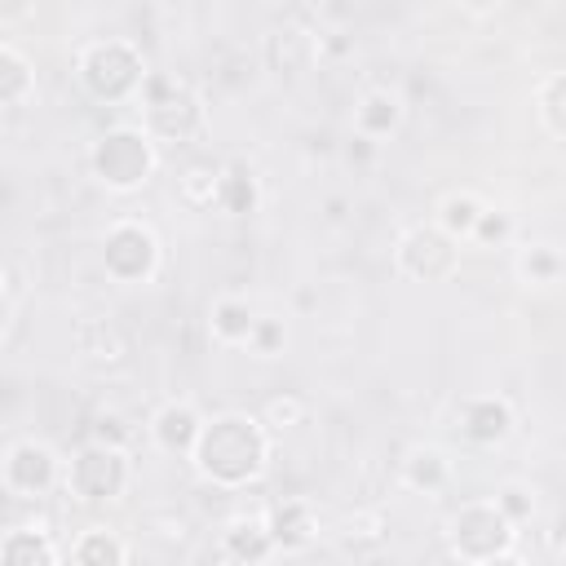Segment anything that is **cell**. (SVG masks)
Here are the masks:
<instances>
[{"instance_id":"d6986e66","label":"cell","mask_w":566,"mask_h":566,"mask_svg":"<svg viewBox=\"0 0 566 566\" xmlns=\"http://www.w3.org/2000/svg\"><path fill=\"white\" fill-rule=\"evenodd\" d=\"M75 566H128V539L115 526H84L71 544Z\"/></svg>"},{"instance_id":"cb8c5ba5","label":"cell","mask_w":566,"mask_h":566,"mask_svg":"<svg viewBox=\"0 0 566 566\" xmlns=\"http://www.w3.org/2000/svg\"><path fill=\"white\" fill-rule=\"evenodd\" d=\"M535 115H539V124L553 142L566 137V75L562 71H548L535 84Z\"/></svg>"},{"instance_id":"f1b7e54d","label":"cell","mask_w":566,"mask_h":566,"mask_svg":"<svg viewBox=\"0 0 566 566\" xmlns=\"http://www.w3.org/2000/svg\"><path fill=\"white\" fill-rule=\"evenodd\" d=\"M491 504H495L513 526H526V522L535 517V491H531L526 482H504V486H495Z\"/></svg>"},{"instance_id":"ac0fdd59","label":"cell","mask_w":566,"mask_h":566,"mask_svg":"<svg viewBox=\"0 0 566 566\" xmlns=\"http://www.w3.org/2000/svg\"><path fill=\"white\" fill-rule=\"evenodd\" d=\"M562 270H566V261H562V248H557V243H526V248H517V256H513L517 283H522V287H535V292L557 287V283H562Z\"/></svg>"},{"instance_id":"7c38bea8","label":"cell","mask_w":566,"mask_h":566,"mask_svg":"<svg viewBox=\"0 0 566 566\" xmlns=\"http://www.w3.org/2000/svg\"><path fill=\"white\" fill-rule=\"evenodd\" d=\"M199 429H203V416L186 398H168L150 416V442L159 451H168V455H190L195 442H199Z\"/></svg>"},{"instance_id":"7a4b0ae2","label":"cell","mask_w":566,"mask_h":566,"mask_svg":"<svg viewBox=\"0 0 566 566\" xmlns=\"http://www.w3.org/2000/svg\"><path fill=\"white\" fill-rule=\"evenodd\" d=\"M75 71H80V84L93 102H106V106H119V102H133L142 93V80L150 75L142 49L128 40V35H102V40H88L75 57Z\"/></svg>"},{"instance_id":"2e32d148","label":"cell","mask_w":566,"mask_h":566,"mask_svg":"<svg viewBox=\"0 0 566 566\" xmlns=\"http://www.w3.org/2000/svg\"><path fill=\"white\" fill-rule=\"evenodd\" d=\"M62 553L44 526H13L0 535V566H57Z\"/></svg>"},{"instance_id":"1f68e13d","label":"cell","mask_w":566,"mask_h":566,"mask_svg":"<svg viewBox=\"0 0 566 566\" xmlns=\"http://www.w3.org/2000/svg\"><path fill=\"white\" fill-rule=\"evenodd\" d=\"M349 159H371V150H376V142H367V137H349Z\"/></svg>"},{"instance_id":"44dd1931","label":"cell","mask_w":566,"mask_h":566,"mask_svg":"<svg viewBox=\"0 0 566 566\" xmlns=\"http://www.w3.org/2000/svg\"><path fill=\"white\" fill-rule=\"evenodd\" d=\"M252 327H256V310L243 296H217L212 301V310H208L212 340H221V345H248Z\"/></svg>"},{"instance_id":"8fae6325","label":"cell","mask_w":566,"mask_h":566,"mask_svg":"<svg viewBox=\"0 0 566 566\" xmlns=\"http://www.w3.org/2000/svg\"><path fill=\"white\" fill-rule=\"evenodd\" d=\"M261 517H265V531H270L274 553H301L318 535V509L305 495H283L270 509H261Z\"/></svg>"},{"instance_id":"d4e9b609","label":"cell","mask_w":566,"mask_h":566,"mask_svg":"<svg viewBox=\"0 0 566 566\" xmlns=\"http://www.w3.org/2000/svg\"><path fill=\"white\" fill-rule=\"evenodd\" d=\"M177 199L190 212H212L217 208V164H186L177 172Z\"/></svg>"},{"instance_id":"e575fe53","label":"cell","mask_w":566,"mask_h":566,"mask_svg":"<svg viewBox=\"0 0 566 566\" xmlns=\"http://www.w3.org/2000/svg\"><path fill=\"white\" fill-rule=\"evenodd\" d=\"M9 314H13V305H9V296H0V336H4V327H9Z\"/></svg>"},{"instance_id":"ba28073f","label":"cell","mask_w":566,"mask_h":566,"mask_svg":"<svg viewBox=\"0 0 566 566\" xmlns=\"http://www.w3.org/2000/svg\"><path fill=\"white\" fill-rule=\"evenodd\" d=\"M394 265L398 274H407L411 283H447L460 270V243L447 239L433 221L407 226L394 243Z\"/></svg>"},{"instance_id":"8992f818","label":"cell","mask_w":566,"mask_h":566,"mask_svg":"<svg viewBox=\"0 0 566 566\" xmlns=\"http://www.w3.org/2000/svg\"><path fill=\"white\" fill-rule=\"evenodd\" d=\"M159 261H164L159 234H155L146 221L119 217V221L106 226V234H102V270H106L115 283H128V287L150 283V279L159 274Z\"/></svg>"},{"instance_id":"f546056e","label":"cell","mask_w":566,"mask_h":566,"mask_svg":"<svg viewBox=\"0 0 566 566\" xmlns=\"http://www.w3.org/2000/svg\"><path fill=\"white\" fill-rule=\"evenodd\" d=\"M283 345H287V327H283V318L256 314V327H252V336H248V349L261 354V358H274Z\"/></svg>"},{"instance_id":"603a6c76","label":"cell","mask_w":566,"mask_h":566,"mask_svg":"<svg viewBox=\"0 0 566 566\" xmlns=\"http://www.w3.org/2000/svg\"><path fill=\"white\" fill-rule=\"evenodd\" d=\"M35 93V66L22 49L0 44V106H22Z\"/></svg>"},{"instance_id":"9c48e42d","label":"cell","mask_w":566,"mask_h":566,"mask_svg":"<svg viewBox=\"0 0 566 566\" xmlns=\"http://www.w3.org/2000/svg\"><path fill=\"white\" fill-rule=\"evenodd\" d=\"M0 482L4 491H13L18 500H35V495H49L57 482H62V460L53 455V447L35 442V438H22L4 451L0 460Z\"/></svg>"},{"instance_id":"5bb4252c","label":"cell","mask_w":566,"mask_h":566,"mask_svg":"<svg viewBox=\"0 0 566 566\" xmlns=\"http://www.w3.org/2000/svg\"><path fill=\"white\" fill-rule=\"evenodd\" d=\"M398 478H402V486H411V491H420V495H438V491L451 482V460H447L442 447L416 442V447H407V455L398 460Z\"/></svg>"},{"instance_id":"d590c367","label":"cell","mask_w":566,"mask_h":566,"mask_svg":"<svg viewBox=\"0 0 566 566\" xmlns=\"http://www.w3.org/2000/svg\"><path fill=\"white\" fill-rule=\"evenodd\" d=\"M27 13H31V4H18V9H4L0 4V18H27Z\"/></svg>"},{"instance_id":"5b68a950","label":"cell","mask_w":566,"mask_h":566,"mask_svg":"<svg viewBox=\"0 0 566 566\" xmlns=\"http://www.w3.org/2000/svg\"><path fill=\"white\" fill-rule=\"evenodd\" d=\"M447 544L460 557V566H478L495 553L517 548V526L491 504V495H482V500H464L447 517Z\"/></svg>"},{"instance_id":"9a60e30c","label":"cell","mask_w":566,"mask_h":566,"mask_svg":"<svg viewBox=\"0 0 566 566\" xmlns=\"http://www.w3.org/2000/svg\"><path fill=\"white\" fill-rule=\"evenodd\" d=\"M217 208L230 217H252L261 208V181L243 159L217 164Z\"/></svg>"},{"instance_id":"277c9868","label":"cell","mask_w":566,"mask_h":566,"mask_svg":"<svg viewBox=\"0 0 566 566\" xmlns=\"http://www.w3.org/2000/svg\"><path fill=\"white\" fill-rule=\"evenodd\" d=\"M137 102H142V128L150 142H190L203 133V97L177 75L150 71L142 80Z\"/></svg>"},{"instance_id":"4316f807","label":"cell","mask_w":566,"mask_h":566,"mask_svg":"<svg viewBox=\"0 0 566 566\" xmlns=\"http://www.w3.org/2000/svg\"><path fill=\"white\" fill-rule=\"evenodd\" d=\"M513 234H517V221H513V212H504V208H482L478 212V221H473V234H469V243L473 248H504V243H513Z\"/></svg>"},{"instance_id":"ffe728a7","label":"cell","mask_w":566,"mask_h":566,"mask_svg":"<svg viewBox=\"0 0 566 566\" xmlns=\"http://www.w3.org/2000/svg\"><path fill=\"white\" fill-rule=\"evenodd\" d=\"M75 340H80L84 363H93V367H119L124 354H128V336H124L115 323H106V318H88V323H80Z\"/></svg>"},{"instance_id":"e0dca14e","label":"cell","mask_w":566,"mask_h":566,"mask_svg":"<svg viewBox=\"0 0 566 566\" xmlns=\"http://www.w3.org/2000/svg\"><path fill=\"white\" fill-rule=\"evenodd\" d=\"M402 124V97L389 93V88H371L358 97L354 106V137H367V142H380L389 133H398Z\"/></svg>"},{"instance_id":"83f0119b","label":"cell","mask_w":566,"mask_h":566,"mask_svg":"<svg viewBox=\"0 0 566 566\" xmlns=\"http://www.w3.org/2000/svg\"><path fill=\"white\" fill-rule=\"evenodd\" d=\"M385 531H389V517L380 509H354L340 522V539L345 544H380Z\"/></svg>"},{"instance_id":"6da1fadb","label":"cell","mask_w":566,"mask_h":566,"mask_svg":"<svg viewBox=\"0 0 566 566\" xmlns=\"http://www.w3.org/2000/svg\"><path fill=\"white\" fill-rule=\"evenodd\" d=\"M270 447H274V433L256 416H248V411H221V416L203 420L199 442L190 451V464H195V473L203 482L226 486V491H239V486H252L265 473Z\"/></svg>"},{"instance_id":"3957f363","label":"cell","mask_w":566,"mask_h":566,"mask_svg":"<svg viewBox=\"0 0 566 566\" xmlns=\"http://www.w3.org/2000/svg\"><path fill=\"white\" fill-rule=\"evenodd\" d=\"M155 168H159V146L146 137L142 124H115L88 150V172L115 195L142 190L155 177Z\"/></svg>"},{"instance_id":"30bf717a","label":"cell","mask_w":566,"mask_h":566,"mask_svg":"<svg viewBox=\"0 0 566 566\" xmlns=\"http://www.w3.org/2000/svg\"><path fill=\"white\" fill-rule=\"evenodd\" d=\"M517 424V411L504 394H464L455 402V429L473 447H500Z\"/></svg>"},{"instance_id":"4fadbf2b","label":"cell","mask_w":566,"mask_h":566,"mask_svg":"<svg viewBox=\"0 0 566 566\" xmlns=\"http://www.w3.org/2000/svg\"><path fill=\"white\" fill-rule=\"evenodd\" d=\"M221 557L230 566H265L274 557V544H270V531H265V517L261 513H234L226 526H221Z\"/></svg>"},{"instance_id":"d6a6232c","label":"cell","mask_w":566,"mask_h":566,"mask_svg":"<svg viewBox=\"0 0 566 566\" xmlns=\"http://www.w3.org/2000/svg\"><path fill=\"white\" fill-rule=\"evenodd\" d=\"M478 566H526V562L517 557V548H509V553H495V557H486V562H478Z\"/></svg>"},{"instance_id":"7402d4cb","label":"cell","mask_w":566,"mask_h":566,"mask_svg":"<svg viewBox=\"0 0 566 566\" xmlns=\"http://www.w3.org/2000/svg\"><path fill=\"white\" fill-rule=\"evenodd\" d=\"M486 203L473 195V190H451V195H442L438 199V212H433V226L447 234V239H455V243H469V234H473V221H478V212H482Z\"/></svg>"},{"instance_id":"836d02e7","label":"cell","mask_w":566,"mask_h":566,"mask_svg":"<svg viewBox=\"0 0 566 566\" xmlns=\"http://www.w3.org/2000/svg\"><path fill=\"white\" fill-rule=\"evenodd\" d=\"M9 292H13V270L0 261V296H9Z\"/></svg>"},{"instance_id":"484cf974","label":"cell","mask_w":566,"mask_h":566,"mask_svg":"<svg viewBox=\"0 0 566 566\" xmlns=\"http://www.w3.org/2000/svg\"><path fill=\"white\" fill-rule=\"evenodd\" d=\"M270 433H287V429H301L305 420H310V398L305 394H292V389H283V394H274V398H265V407H261V416H256Z\"/></svg>"},{"instance_id":"52a82bcc","label":"cell","mask_w":566,"mask_h":566,"mask_svg":"<svg viewBox=\"0 0 566 566\" xmlns=\"http://www.w3.org/2000/svg\"><path fill=\"white\" fill-rule=\"evenodd\" d=\"M66 491L84 504H111L128 491L133 482V464H128V451L119 447H102V442H88L75 451V460L66 464L62 473Z\"/></svg>"},{"instance_id":"4dcf8cb0","label":"cell","mask_w":566,"mask_h":566,"mask_svg":"<svg viewBox=\"0 0 566 566\" xmlns=\"http://www.w3.org/2000/svg\"><path fill=\"white\" fill-rule=\"evenodd\" d=\"M93 442L128 451V442H133V429L124 424V416H119V411H97V420H93Z\"/></svg>"}]
</instances>
